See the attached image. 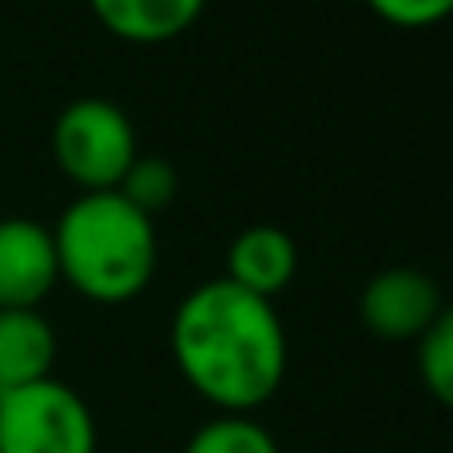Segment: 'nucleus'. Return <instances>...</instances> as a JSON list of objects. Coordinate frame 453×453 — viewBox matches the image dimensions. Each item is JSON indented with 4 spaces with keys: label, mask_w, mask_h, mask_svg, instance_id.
<instances>
[{
    "label": "nucleus",
    "mask_w": 453,
    "mask_h": 453,
    "mask_svg": "<svg viewBox=\"0 0 453 453\" xmlns=\"http://www.w3.org/2000/svg\"><path fill=\"white\" fill-rule=\"evenodd\" d=\"M298 271V247L279 226H247L226 250V274L234 287L258 298H274Z\"/></svg>",
    "instance_id": "nucleus-7"
},
{
    "label": "nucleus",
    "mask_w": 453,
    "mask_h": 453,
    "mask_svg": "<svg viewBox=\"0 0 453 453\" xmlns=\"http://www.w3.org/2000/svg\"><path fill=\"white\" fill-rule=\"evenodd\" d=\"M183 453H279V441L247 414H219L191 434Z\"/></svg>",
    "instance_id": "nucleus-10"
},
{
    "label": "nucleus",
    "mask_w": 453,
    "mask_h": 453,
    "mask_svg": "<svg viewBox=\"0 0 453 453\" xmlns=\"http://www.w3.org/2000/svg\"><path fill=\"white\" fill-rule=\"evenodd\" d=\"M56 330L40 311H0V394L52 378Z\"/></svg>",
    "instance_id": "nucleus-9"
},
{
    "label": "nucleus",
    "mask_w": 453,
    "mask_h": 453,
    "mask_svg": "<svg viewBox=\"0 0 453 453\" xmlns=\"http://www.w3.org/2000/svg\"><path fill=\"white\" fill-rule=\"evenodd\" d=\"M0 453H96L92 410L56 378L0 394Z\"/></svg>",
    "instance_id": "nucleus-4"
},
{
    "label": "nucleus",
    "mask_w": 453,
    "mask_h": 453,
    "mask_svg": "<svg viewBox=\"0 0 453 453\" xmlns=\"http://www.w3.org/2000/svg\"><path fill=\"white\" fill-rule=\"evenodd\" d=\"M60 279L92 303H132L156 274V223L119 191H84L52 231Z\"/></svg>",
    "instance_id": "nucleus-2"
},
{
    "label": "nucleus",
    "mask_w": 453,
    "mask_h": 453,
    "mask_svg": "<svg viewBox=\"0 0 453 453\" xmlns=\"http://www.w3.org/2000/svg\"><path fill=\"white\" fill-rule=\"evenodd\" d=\"M172 354L199 398L223 414H250L274 398L287 374V330L271 298L211 279L180 303Z\"/></svg>",
    "instance_id": "nucleus-1"
},
{
    "label": "nucleus",
    "mask_w": 453,
    "mask_h": 453,
    "mask_svg": "<svg viewBox=\"0 0 453 453\" xmlns=\"http://www.w3.org/2000/svg\"><path fill=\"white\" fill-rule=\"evenodd\" d=\"M418 374L426 390L453 410V306L434 319V326L418 338Z\"/></svg>",
    "instance_id": "nucleus-11"
},
{
    "label": "nucleus",
    "mask_w": 453,
    "mask_h": 453,
    "mask_svg": "<svg viewBox=\"0 0 453 453\" xmlns=\"http://www.w3.org/2000/svg\"><path fill=\"white\" fill-rule=\"evenodd\" d=\"M374 16L398 28H430L453 16V0H366Z\"/></svg>",
    "instance_id": "nucleus-13"
},
{
    "label": "nucleus",
    "mask_w": 453,
    "mask_h": 453,
    "mask_svg": "<svg viewBox=\"0 0 453 453\" xmlns=\"http://www.w3.org/2000/svg\"><path fill=\"white\" fill-rule=\"evenodd\" d=\"M56 282L52 231L32 219H0V311H36Z\"/></svg>",
    "instance_id": "nucleus-6"
},
{
    "label": "nucleus",
    "mask_w": 453,
    "mask_h": 453,
    "mask_svg": "<svg viewBox=\"0 0 453 453\" xmlns=\"http://www.w3.org/2000/svg\"><path fill=\"white\" fill-rule=\"evenodd\" d=\"M441 311H446V303H441L438 282L414 266L378 271L358 298V314L366 330L386 342H418Z\"/></svg>",
    "instance_id": "nucleus-5"
},
{
    "label": "nucleus",
    "mask_w": 453,
    "mask_h": 453,
    "mask_svg": "<svg viewBox=\"0 0 453 453\" xmlns=\"http://www.w3.org/2000/svg\"><path fill=\"white\" fill-rule=\"evenodd\" d=\"M52 156L80 191H116L140 148L124 108L111 100H76L52 124Z\"/></svg>",
    "instance_id": "nucleus-3"
},
{
    "label": "nucleus",
    "mask_w": 453,
    "mask_h": 453,
    "mask_svg": "<svg viewBox=\"0 0 453 453\" xmlns=\"http://www.w3.org/2000/svg\"><path fill=\"white\" fill-rule=\"evenodd\" d=\"M96 20L127 44H167L203 16L207 0H88Z\"/></svg>",
    "instance_id": "nucleus-8"
},
{
    "label": "nucleus",
    "mask_w": 453,
    "mask_h": 453,
    "mask_svg": "<svg viewBox=\"0 0 453 453\" xmlns=\"http://www.w3.org/2000/svg\"><path fill=\"white\" fill-rule=\"evenodd\" d=\"M116 191L135 207V211H143L151 219V215H159L164 207H172L175 191H180V175H175V167L167 164V159L140 156L132 167H127L124 183H119Z\"/></svg>",
    "instance_id": "nucleus-12"
}]
</instances>
